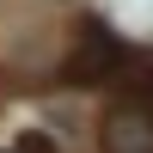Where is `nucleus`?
Here are the masks:
<instances>
[{
  "mask_svg": "<svg viewBox=\"0 0 153 153\" xmlns=\"http://www.w3.org/2000/svg\"><path fill=\"white\" fill-rule=\"evenodd\" d=\"M117 55H123V37L110 31V25L86 19V25H80V49L68 55L61 80H68V86H110V74H117Z\"/></svg>",
  "mask_w": 153,
  "mask_h": 153,
  "instance_id": "f257e3e1",
  "label": "nucleus"
},
{
  "mask_svg": "<svg viewBox=\"0 0 153 153\" xmlns=\"http://www.w3.org/2000/svg\"><path fill=\"white\" fill-rule=\"evenodd\" d=\"M98 147L104 153H153V110L110 104L104 123H98Z\"/></svg>",
  "mask_w": 153,
  "mask_h": 153,
  "instance_id": "f03ea898",
  "label": "nucleus"
},
{
  "mask_svg": "<svg viewBox=\"0 0 153 153\" xmlns=\"http://www.w3.org/2000/svg\"><path fill=\"white\" fill-rule=\"evenodd\" d=\"M110 86H117V104L153 110V49H135V43H123V55H117V74H110Z\"/></svg>",
  "mask_w": 153,
  "mask_h": 153,
  "instance_id": "7ed1b4c3",
  "label": "nucleus"
}]
</instances>
